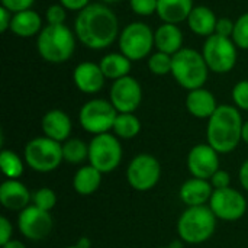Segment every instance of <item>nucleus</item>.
I'll return each instance as SVG.
<instances>
[{
	"instance_id": "1",
	"label": "nucleus",
	"mask_w": 248,
	"mask_h": 248,
	"mask_svg": "<svg viewBox=\"0 0 248 248\" xmlns=\"http://www.w3.org/2000/svg\"><path fill=\"white\" fill-rule=\"evenodd\" d=\"M74 33L86 48L100 51L118 41L121 33L119 19L108 4L90 3L77 13Z\"/></svg>"
},
{
	"instance_id": "2",
	"label": "nucleus",
	"mask_w": 248,
	"mask_h": 248,
	"mask_svg": "<svg viewBox=\"0 0 248 248\" xmlns=\"http://www.w3.org/2000/svg\"><path fill=\"white\" fill-rule=\"evenodd\" d=\"M243 118L238 108L232 105H219L208 121V144L219 154L231 153L237 148L243 134Z\"/></svg>"
},
{
	"instance_id": "3",
	"label": "nucleus",
	"mask_w": 248,
	"mask_h": 248,
	"mask_svg": "<svg viewBox=\"0 0 248 248\" xmlns=\"http://www.w3.org/2000/svg\"><path fill=\"white\" fill-rule=\"evenodd\" d=\"M76 39V33L67 25H46L36 36V49L44 61L62 64L73 57Z\"/></svg>"
},
{
	"instance_id": "4",
	"label": "nucleus",
	"mask_w": 248,
	"mask_h": 248,
	"mask_svg": "<svg viewBox=\"0 0 248 248\" xmlns=\"http://www.w3.org/2000/svg\"><path fill=\"white\" fill-rule=\"evenodd\" d=\"M209 67L202 52L193 48H183L173 55L171 76L186 90H196L205 86Z\"/></svg>"
},
{
	"instance_id": "5",
	"label": "nucleus",
	"mask_w": 248,
	"mask_h": 248,
	"mask_svg": "<svg viewBox=\"0 0 248 248\" xmlns=\"http://www.w3.org/2000/svg\"><path fill=\"white\" fill-rule=\"evenodd\" d=\"M217 227V217L209 206L187 208L177 222L179 237L187 244H201L208 241Z\"/></svg>"
},
{
	"instance_id": "6",
	"label": "nucleus",
	"mask_w": 248,
	"mask_h": 248,
	"mask_svg": "<svg viewBox=\"0 0 248 248\" xmlns=\"http://www.w3.org/2000/svg\"><path fill=\"white\" fill-rule=\"evenodd\" d=\"M119 52L131 61L145 60L153 54L154 31L144 22H132L126 25L118 38Z\"/></svg>"
},
{
	"instance_id": "7",
	"label": "nucleus",
	"mask_w": 248,
	"mask_h": 248,
	"mask_svg": "<svg viewBox=\"0 0 248 248\" xmlns=\"http://www.w3.org/2000/svg\"><path fill=\"white\" fill-rule=\"evenodd\" d=\"M62 160V144L48 137L33 138L25 147V161L35 171H54Z\"/></svg>"
},
{
	"instance_id": "8",
	"label": "nucleus",
	"mask_w": 248,
	"mask_h": 248,
	"mask_svg": "<svg viewBox=\"0 0 248 248\" xmlns=\"http://www.w3.org/2000/svg\"><path fill=\"white\" fill-rule=\"evenodd\" d=\"M237 49L238 48L232 38L214 33L205 39L202 55L209 67V71L217 74H227L232 71L237 64Z\"/></svg>"
},
{
	"instance_id": "9",
	"label": "nucleus",
	"mask_w": 248,
	"mask_h": 248,
	"mask_svg": "<svg viewBox=\"0 0 248 248\" xmlns=\"http://www.w3.org/2000/svg\"><path fill=\"white\" fill-rule=\"evenodd\" d=\"M116 116L118 110L113 108L110 100L92 99L81 106L78 121L84 131L93 135H99L106 134L113 128Z\"/></svg>"
},
{
	"instance_id": "10",
	"label": "nucleus",
	"mask_w": 248,
	"mask_h": 248,
	"mask_svg": "<svg viewBox=\"0 0 248 248\" xmlns=\"http://www.w3.org/2000/svg\"><path fill=\"white\" fill-rule=\"evenodd\" d=\"M122 160V147L113 134L94 135L89 144V161L90 166L100 173L113 171Z\"/></svg>"
},
{
	"instance_id": "11",
	"label": "nucleus",
	"mask_w": 248,
	"mask_h": 248,
	"mask_svg": "<svg viewBox=\"0 0 248 248\" xmlns=\"http://www.w3.org/2000/svg\"><path fill=\"white\" fill-rule=\"evenodd\" d=\"M161 176V166L151 154H140L132 158L126 170L128 183L140 192L153 189Z\"/></svg>"
},
{
	"instance_id": "12",
	"label": "nucleus",
	"mask_w": 248,
	"mask_h": 248,
	"mask_svg": "<svg viewBox=\"0 0 248 248\" xmlns=\"http://www.w3.org/2000/svg\"><path fill=\"white\" fill-rule=\"evenodd\" d=\"M109 100L118 113H134L142 100V89L140 81L132 76L115 80L109 92Z\"/></svg>"
},
{
	"instance_id": "13",
	"label": "nucleus",
	"mask_w": 248,
	"mask_h": 248,
	"mask_svg": "<svg viewBox=\"0 0 248 248\" xmlns=\"http://www.w3.org/2000/svg\"><path fill=\"white\" fill-rule=\"evenodd\" d=\"M209 208L217 218L224 221H237L244 217L247 211V201L244 195L232 187L214 190L209 201Z\"/></svg>"
},
{
	"instance_id": "14",
	"label": "nucleus",
	"mask_w": 248,
	"mask_h": 248,
	"mask_svg": "<svg viewBox=\"0 0 248 248\" xmlns=\"http://www.w3.org/2000/svg\"><path fill=\"white\" fill-rule=\"evenodd\" d=\"M52 217L49 212L36 206H28L20 211L17 217V227L23 237L32 241H41L46 238L52 230Z\"/></svg>"
},
{
	"instance_id": "15",
	"label": "nucleus",
	"mask_w": 248,
	"mask_h": 248,
	"mask_svg": "<svg viewBox=\"0 0 248 248\" xmlns=\"http://www.w3.org/2000/svg\"><path fill=\"white\" fill-rule=\"evenodd\" d=\"M219 153L209 144L195 145L187 155V167L193 177L209 180L219 170Z\"/></svg>"
},
{
	"instance_id": "16",
	"label": "nucleus",
	"mask_w": 248,
	"mask_h": 248,
	"mask_svg": "<svg viewBox=\"0 0 248 248\" xmlns=\"http://www.w3.org/2000/svg\"><path fill=\"white\" fill-rule=\"evenodd\" d=\"M105 74L99 64L83 61L76 65L73 71V81L76 87L86 94H96L105 86Z\"/></svg>"
},
{
	"instance_id": "17",
	"label": "nucleus",
	"mask_w": 248,
	"mask_h": 248,
	"mask_svg": "<svg viewBox=\"0 0 248 248\" xmlns=\"http://www.w3.org/2000/svg\"><path fill=\"white\" fill-rule=\"evenodd\" d=\"M41 126L45 137L57 142H65L73 128L70 116L61 109H52L46 112L41 121Z\"/></svg>"
},
{
	"instance_id": "18",
	"label": "nucleus",
	"mask_w": 248,
	"mask_h": 248,
	"mask_svg": "<svg viewBox=\"0 0 248 248\" xmlns=\"http://www.w3.org/2000/svg\"><path fill=\"white\" fill-rule=\"evenodd\" d=\"M32 201L28 187L16 179H9L0 186V202L10 211H23Z\"/></svg>"
},
{
	"instance_id": "19",
	"label": "nucleus",
	"mask_w": 248,
	"mask_h": 248,
	"mask_svg": "<svg viewBox=\"0 0 248 248\" xmlns=\"http://www.w3.org/2000/svg\"><path fill=\"white\" fill-rule=\"evenodd\" d=\"M186 109L189 113L199 119H209L218 109L217 99L208 89L190 90L186 96Z\"/></svg>"
},
{
	"instance_id": "20",
	"label": "nucleus",
	"mask_w": 248,
	"mask_h": 248,
	"mask_svg": "<svg viewBox=\"0 0 248 248\" xmlns=\"http://www.w3.org/2000/svg\"><path fill=\"white\" fill-rule=\"evenodd\" d=\"M154 45L157 51L166 52L169 55H174L183 49V32L179 25L161 23L154 31Z\"/></svg>"
},
{
	"instance_id": "21",
	"label": "nucleus",
	"mask_w": 248,
	"mask_h": 248,
	"mask_svg": "<svg viewBox=\"0 0 248 248\" xmlns=\"http://www.w3.org/2000/svg\"><path fill=\"white\" fill-rule=\"evenodd\" d=\"M214 187L209 180L203 179H190L185 182L180 187V199L183 203L190 206H202L211 201Z\"/></svg>"
},
{
	"instance_id": "22",
	"label": "nucleus",
	"mask_w": 248,
	"mask_h": 248,
	"mask_svg": "<svg viewBox=\"0 0 248 248\" xmlns=\"http://www.w3.org/2000/svg\"><path fill=\"white\" fill-rule=\"evenodd\" d=\"M186 22H187L189 29L195 35L209 38L211 35L215 33L218 17H217V15L214 13V10L211 7L201 4V6L193 7V10L190 12Z\"/></svg>"
},
{
	"instance_id": "23",
	"label": "nucleus",
	"mask_w": 248,
	"mask_h": 248,
	"mask_svg": "<svg viewBox=\"0 0 248 248\" xmlns=\"http://www.w3.org/2000/svg\"><path fill=\"white\" fill-rule=\"evenodd\" d=\"M193 7V0H158L157 16L163 23L180 25L187 20Z\"/></svg>"
},
{
	"instance_id": "24",
	"label": "nucleus",
	"mask_w": 248,
	"mask_h": 248,
	"mask_svg": "<svg viewBox=\"0 0 248 248\" xmlns=\"http://www.w3.org/2000/svg\"><path fill=\"white\" fill-rule=\"evenodd\" d=\"M42 29V19L38 12L29 9L13 13L10 23V31L13 35L19 38H32L38 36Z\"/></svg>"
},
{
	"instance_id": "25",
	"label": "nucleus",
	"mask_w": 248,
	"mask_h": 248,
	"mask_svg": "<svg viewBox=\"0 0 248 248\" xmlns=\"http://www.w3.org/2000/svg\"><path fill=\"white\" fill-rule=\"evenodd\" d=\"M131 64L132 61L126 58L122 52H109L99 62L105 77L113 81L129 76Z\"/></svg>"
},
{
	"instance_id": "26",
	"label": "nucleus",
	"mask_w": 248,
	"mask_h": 248,
	"mask_svg": "<svg viewBox=\"0 0 248 248\" xmlns=\"http://www.w3.org/2000/svg\"><path fill=\"white\" fill-rule=\"evenodd\" d=\"M102 174L103 173H100L93 166H84V167L78 169L77 173L74 174V179H73L74 190L83 196L93 195L100 187Z\"/></svg>"
},
{
	"instance_id": "27",
	"label": "nucleus",
	"mask_w": 248,
	"mask_h": 248,
	"mask_svg": "<svg viewBox=\"0 0 248 248\" xmlns=\"http://www.w3.org/2000/svg\"><path fill=\"white\" fill-rule=\"evenodd\" d=\"M112 131L116 137L124 140H131L137 137L141 131V122L134 113H118Z\"/></svg>"
},
{
	"instance_id": "28",
	"label": "nucleus",
	"mask_w": 248,
	"mask_h": 248,
	"mask_svg": "<svg viewBox=\"0 0 248 248\" xmlns=\"http://www.w3.org/2000/svg\"><path fill=\"white\" fill-rule=\"evenodd\" d=\"M62 157L67 163L78 164L89 158V145H86V142L78 138L67 140L62 144Z\"/></svg>"
},
{
	"instance_id": "29",
	"label": "nucleus",
	"mask_w": 248,
	"mask_h": 248,
	"mask_svg": "<svg viewBox=\"0 0 248 248\" xmlns=\"http://www.w3.org/2000/svg\"><path fill=\"white\" fill-rule=\"evenodd\" d=\"M0 169L7 179H19L23 173V161L16 153L3 150L0 153Z\"/></svg>"
},
{
	"instance_id": "30",
	"label": "nucleus",
	"mask_w": 248,
	"mask_h": 248,
	"mask_svg": "<svg viewBox=\"0 0 248 248\" xmlns=\"http://www.w3.org/2000/svg\"><path fill=\"white\" fill-rule=\"evenodd\" d=\"M147 64H148V70L155 76L171 74L173 55H169L161 51H155L147 58Z\"/></svg>"
},
{
	"instance_id": "31",
	"label": "nucleus",
	"mask_w": 248,
	"mask_h": 248,
	"mask_svg": "<svg viewBox=\"0 0 248 248\" xmlns=\"http://www.w3.org/2000/svg\"><path fill=\"white\" fill-rule=\"evenodd\" d=\"M32 203H33V206L49 212L57 203V195L49 187H41L32 193Z\"/></svg>"
},
{
	"instance_id": "32",
	"label": "nucleus",
	"mask_w": 248,
	"mask_h": 248,
	"mask_svg": "<svg viewBox=\"0 0 248 248\" xmlns=\"http://www.w3.org/2000/svg\"><path fill=\"white\" fill-rule=\"evenodd\" d=\"M232 41L237 45V48L247 49L248 51V12H246L244 15H241L235 20Z\"/></svg>"
},
{
	"instance_id": "33",
	"label": "nucleus",
	"mask_w": 248,
	"mask_h": 248,
	"mask_svg": "<svg viewBox=\"0 0 248 248\" xmlns=\"http://www.w3.org/2000/svg\"><path fill=\"white\" fill-rule=\"evenodd\" d=\"M157 6H158V0H129L131 10L142 17L157 13Z\"/></svg>"
},
{
	"instance_id": "34",
	"label": "nucleus",
	"mask_w": 248,
	"mask_h": 248,
	"mask_svg": "<svg viewBox=\"0 0 248 248\" xmlns=\"http://www.w3.org/2000/svg\"><path fill=\"white\" fill-rule=\"evenodd\" d=\"M232 100L235 108L248 110V80H241L232 87Z\"/></svg>"
},
{
	"instance_id": "35",
	"label": "nucleus",
	"mask_w": 248,
	"mask_h": 248,
	"mask_svg": "<svg viewBox=\"0 0 248 248\" xmlns=\"http://www.w3.org/2000/svg\"><path fill=\"white\" fill-rule=\"evenodd\" d=\"M45 17H46V25H65L67 9L60 3L51 4L45 12Z\"/></svg>"
},
{
	"instance_id": "36",
	"label": "nucleus",
	"mask_w": 248,
	"mask_h": 248,
	"mask_svg": "<svg viewBox=\"0 0 248 248\" xmlns=\"http://www.w3.org/2000/svg\"><path fill=\"white\" fill-rule=\"evenodd\" d=\"M1 6L6 7L7 10H10L12 13H17V12H23V10H29L32 9L35 0H0Z\"/></svg>"
},
{
	"instance_id": "37",
	"label": "nucleus",
	"mask_w": 248,
	"mask_h": 248,
	"mask_svg": "<svg viewBox=\"0 0 248 248\" xmlns=\"http://www.w3.org/2000/svg\"><path fill=\"white\" fill-rule=\"evenodd\" d=\"M234 26H235V20H232L230 17H218L215 33L221 35V36H225V38H232Z\"/></svg>"
},
{
	"instance_id": "38",
	"label": "nucleus",
	"mask_w": 248,
	"mask_h": 248,
	"mask_svg": "<svg viewBox=\"0 0 248 248\" xmlns=\"http://www.w3.org/2000/svg\"><path fill=\"white\" fill-rule=\"evenodd\" d=\"M211 185L214 187V190L218 189H227L231 185V176L225 171V170H218L212 177H211Z\"/></svg>"
},
{
	"instance_id": "39",
	"label": "nucleus",
	"mask_w": 248,
	"mask_h": 248,
	"mask_svg": "<svg viewBox=\"0 0 248 248\" xmlns=\"http://www.w3.org/2000/svg\"><path fill=\"white\" fill-rule=\"evenodd\" d=\"M12 232H13L12 224L9 222L7 218L1 217L0 218V246H4L12 240Z\"/></svg>"
},
{
	"instance_id": "40",
	"label": "nucleus",
	"mask_w": 248,
	"mask_h": 248,
	"mask_svg": "<svg viewBox=\"0 0 248 248\" xmlns=\"http://www.w3.org/2000/svg\"><path fill=\"white\" fill-rule=\"evenodd\" d=\"M60 4H62L67 10L71 12H81L84 7L90 4V0H58Z\"/></svg>"
},
{
	"instance_id": "41",
	"label": "nucleus",
	"mask_w": 248,
	"mask_h": 248,
	"mask_svg": "<svg viewBox=\"0 0 248 248\" xmlns=\"http://www.w3.org/2000/svg\"><path fill=\"white\" fill-rule=\"evenodd\" d=\"M12 17H13V13L10 10H7L6 7L0 6V31L3 33L7 32V31H10Z\"/></svg>"
},
{
	"instance_id": "42",
	"label": "nucleus",
	"mask_w": 248,
	"mask_h": 248,
	"mask_svg": "<svg viewBox=\"0 0 248 248\" xmlns=\"http://www.w3.org/2000/svg\"><path fill=\"white\" fill-rule=\"evenodd\" d=\"M238 177H240V183H241V186L244 187V190H247L248 192V160L243 163V166H241V169H240V174H238Z\"/></svg>"
},
{
	"instance_id": "43",
	"label": "nucleus",
	"mask_w": 248,
	"mask_h": 248,
	"mask_svg": "<svg viewBox=\"0 0 248 248\" xmlns=\"http://www.w3.org/2000/svg\"><path fill=\"white\" fill-rule=\"evenodd\" d=\"M1 248H26V247H25V244H23V243H20V241H17V240H10L7 244L1 246Z\"/></svg>"
},
{
	"instance_id": "44",
	"label": "nucleus",
	"mask_w": 248,
	"mask_h": 248,
	"mask_svg": "<svg viewBox=\"0 0 248 248\" xmlns=\"http://www.w3.org/2000/svg\"><path fill=\"white\" fill-rule=\"evenodd\" d=\"M241 140L248 144V121L244 122V125H243V134H241Z\"/></svg>"
},
{
	"instance_id": "45",
	"label": "nucleus",
	"mask_w": 248,
	"mask_h": 248,
	"mask_svg": "<svg viewBox=\"0 0 248 248\" xmlns=\"http://www.w3.org/2000/svg\"><path fill=\"white\" fill-rule=\"evenodd\" d=\"M102 3H105V4H113V3H119V1H122V0H100Z\"/></svg>"
},
{
	"instance_id": "46",
	"label": "nucleus",
	"mask_w": 248,
	"mask_h": 248,
	"mask_svg": "<svg viewBox=\"0 0 248 248\" xmlns=\"http://www.w3.org/2000/svg\"><path fill=\"white\" fill-rule=\"evenodd\" d=\"M65 248H87V246H84V244H83V241H80V244H77V246H71V247H65Z\"/></svg>"
},
{
	"instance_id": "47",
	"label": "nucleus",
	"mask_w": 248,
	"mask_h": 248,
	"mask_svg": "<svg viewBox=\"0 0 248 248\" xmlns=\"http://www.w3.org/2000/svg\"><path fill=\"white\" fill-rule=\"evenodd\" d=\"M161 248H174V247H173V246H171V247H161Z\"/></svg>"
}]
</instances>
